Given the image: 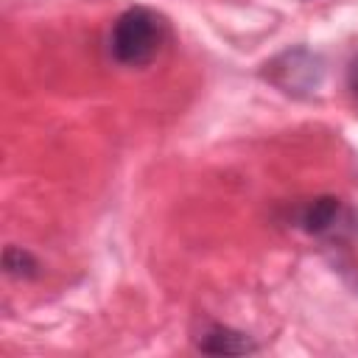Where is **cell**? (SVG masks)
<instances>
[{
  "mask_svg": "<svg viewBox=\"0 0 358 358\" xmlns=\"http://www.w3.org/2000/svg\"><path fill=\"white\" fill-rule=\"evenodd\" d=\"M168 42V22L162 14L145 6L126 8L109 31V53L123 67L151 64Z\"/></svg>",
  "mask_w": 358,
  "mask_h": 358,
  "instance_id": "obj_1",
  "label": "cell"
},
{
  "mask_svg": "<svg viewBox=\"0 0 358 358\" xmlns=\"http://www.w3.org/2000/svg\"><path fill=\"white\" fill-rule=\"evenodd\" d=\"M199 350L210 355H246L255 352L257 344L241 330H232L227 324H210L199 338Z\"/></svg>",
  "mask_w": 358,
  "mask_h": 358,
  "instance_id": "obj_4",
  "label": "cell"
},
{
  "mask_svg": "<svg viewBox=\"0 0 358 358\" xmlns=\"http://www.w3.org/2000/svg\"><path fill=\"white\" fill-rule=\"evenodd\" d=\"M3 268H6V274H11V277L31 280V277L39 274V260H36L28 249L8 243L6 252H3Z\"/></svg>",
  "mask_w": 358,
  "mask_h": 358,
  "instance_id": "obj_5",
  "label": "cell"
},
{
  "mask_svg": "<svg viewBox=\"0 0 358 358\" xmlns=\"http://www.w3.org/2000/svg\"><path fill=\"white\" fill-rule=\"evenodd\" d=\"M263 78L294 98L313 95L324 78V62L308 48H288L263 64Z\"/></svg>",
  "mask_w": 358,
  "mask_h": 358,
  "instance_id": "obj_3",
  "label": "cell"
},
{
  "mask_svg": "<svg viewBox=\"0 0 358 358\" xmlns=\"http://www.w3.org/2000/svg\"><path fill=\"white\" fill-rule=\"evenodd\" d=\"M347 90H350V95L358 106V56H352L350 64H347Z\"/></svg>",
  "mask_w": 358,
  "mask_h": 358,
  "instance_id": "obj_6",
  "label": "cell"
},
{
  "mask_svg": "<svg viewBox=\"0 0 358 358\" xmlns=\"http://www.w3.org/2000/svg\"><path fill=\"white\" fill-rule=\"evenodd\" d=\"M294 224L319 241L344 243L358 235V213L338 196H316L294 210Z\"/></svg>",
  "mask_w": 358,
  "mask_h": 358,
  "instance_id": "obj_2",
  "label": "cell"
}]
</instances>
